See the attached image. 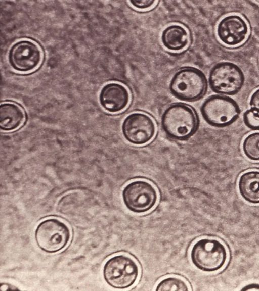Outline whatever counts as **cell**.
<instances>
[{
	"instance_id": "obj_11",
	"label": "cell",
	"mask_w": 259,
	"mask_h": 291,
	"mask_svg": "<svg viewBox=\"0 0 259 291\" xmlns=\"http://www.w3.org/2000/svg\"><path fill=\"white\" fill-rule=\"evenodd\" d=\"M249 29L247 22L240 16L228 15L220 20L217 28L219 40L228 46L242 43L247 38Z\"/></svg>"
},
{
	"instance_id": "obj_19",
	"label": "cell",
	"mask_w": 259,
	"mask_h": 291,
	"mask_svg": "<svg viewBox=\"0 0 259 291\" xmlns=\"http://www.w3.org/2000/svg\"><path fill=\"white\" fill-rule=\"evenodd\" d=\"M156 2L152 0H136L130 1V3L135 8L140 9H147L152 7Z\"/></svg>"
},
{
	"instance_id": "obj_16",
	"label": "cell",
	"mask_w": 259,
	"mask_h": 291,
	"mask_svg": "<svg viewBox=\"0 0 259 291\" xmlns=\"http://www.w3.org/2000/svg\"><path fill=\"white\" fill-rule=\"evenodd\" d=\"M242 149L245 156L252 161H259V132L247 135L243 140Z\"/></svg>"
},
{
	"instance_id": "obj_12",
	"label": "cell",
	"mask_w": 259,
	"mask_h": 291,
	"mask_svg": "<svg viewBox=\"0 0 259 291\" xmlns=\"http://www.w3.org/2000/svg\"><path fill=\"white\" fill-rule=\"evenodd\" d=\"M99 99L105 110L110 113H117L127 106L130 95L127 88L122 84L110 82L102 88Z\"/></svg>"
},
{
	"instance_id": "obj_8",
	"label": "cell",
	"mask_w": 259,
	"mask_h": 291,
	"mask_svg": "<svg viewBox=\"0 0 259 291\" xmlns=\"http://www.w3.org/2000/svg\"><path fill=\"white\" fill-rule=\"evenodd\" d=\"M44 53L40 46L30 39H24L14 43L9 50L8 61L11 67L20 73H29L41 64Z\"/></svg>"
},
{
	"instance_id": "obj_5",
	"label": "cell",
	"mask_w": 259,
	"mask_h": 291,
	"mask_svg": "<svg viewBox=\"0 0 259 291\" xmlns=\"http://www.w3.org/2000/svg\"><path fill=\"white\" fill-rule=\"evenodd\" d=\"M204 120L210 125L223 127L234 123L240 113L239 107L233 99L213 95L203 103L200 108Z\"/></svg>"
},
{
	"instance_id": "obj_10",
	"label": "cell",
	"mask_w": 259,
	"mask_h": 291,
	"mask_svg": "<svg viewBox=\"0 0 259 291\" xmlns=\"http://www.w3.org/2000/svg\"><path fill=\"white\" fill-rule=\"evenodd\" d=\"M125 139L135 145L149 142L156 133V125L152 118L142 112H134L127 115L122 124Z\"/></svg>"
},
{
	"instance_id": "obj_20",
	"label": "cell",
	"mask_w": 259,
	"mask_h": 291,
	"mask_svg": "<svg viewBox=\"0 0 259 291\" xmlns=\"http://www.w3.org/2000/svg\"><path fill=\"white\" fill-rule=\"evenodd\" d=\"M249 105L252 110L259 114V88L252 94Z\"/></svg>"
},
{
	"instance_id": "obj_6",
	"label": "cell",
	"mask_w": 259,
	"mask_h": 291,
	"mask_svg": "<svg viewBox=\"0 0 259 291\" xmlns=\"http://www.w3.org/2000/svg\"><path fill=\"white\" fill-rule=\"evenodd\" d=\"M245 77L241 69L230 62H222L211 69L208 78L209 86L215 93L234 95L242 88Z\"/></svg>"
},
{
	"instance_id": "obj_4",
	"label": "cell",
	"mask_w": 259,
	"mask_h": 291,
	"mask_svg": "<svg viewBox=\"0 0 259 291\" xmlns=\"http://www.w3.org/2000/svg\"><path fill=\"white\" fill-rule=\"evenodd\" d=\"M103 274L106 282L117 289L132 286L137 281L139 267L131 257L118 254L109 258L105 263Z\"/></svg>"
},
{
	"instance_id": "obj_1",
	"label": "cell",
	"mask_w": 259,
	"mask_h": 291,
	"mask_svg": "<svg viewBox=\"0 0 259 291\" xmlns=\"http://www.w3.org/2000/svg\"><path fill=\"white\" fill-rule=\"evenodd\" d=\"M161 126L169 137L183 140L196 132L198 120L194 111L189 106L180 103L169 105L161 116Z\"/></svg>"
},
{
	"instance_id": "obj_13",
	"label": "cell",
	"mask_w": 259,
	"mask_h": 291,
	"mask_svg": "<svg viewBox=\"0 0 259 291\" xmlns=\"http://www.w3.org/2000/svg\"><path fill=\"white\" fill-rule=\"evenodd\" d=\"M26 118L23 109L13 102H5L0 106V127L4 130L11 131L22 126Z\"/></svg>"
},
{
	"instance_id": "obj_17",
	"label": "cell",
	"mask_w": 259,
	"mask_h": 291,
	"mask_svg": "<svg viewBox=\"0 0 259 291\" xmlns=\"http://www.w3.org/2000/svg\"><path fill=\"white\" fill-rule=\"evenodd\" d=\"M186 282L181 278L168 277L161 280L157 285L156 290H189Z\"/></svg>"
},
{
	"instance_id": "obj_14",
	"label": "cell",
	"mask_w": 259,
	"mask_h": 291,
	"mask_svg": "<svg viewBox=\"0 0 259 291\" xmlns=\"http://www.w3.org/2000/svg\"><path fill=\"white\" fill-rule=\"evenodd\" d=\"M161 39L162 44L166 48L172 51H179L188 45L189 35L185 27L174 24L163 30Z\"/></svg>"
},
{
	"instance_id": "obj_21",
	"label": "cell",
	"mask_w": 259,
	"mask_h": 291,
	"mask_svg": "<svg viewBox=\"0 0 259 291\" xmlns=\"http://www.w3.org/2000/svg\"><path fill=\"white\" fill-rule=\"evenodd\" d=\"M244 290H259V284H250L246 285L242 289Z\"/></svg>"
},
{
	"instance_id": "obj_22",
	"label": "cell",
	"mask_w": 259,
	"mask_h": 291,
	"mask_svg": "<svg viewBox=\"0 0 259 291\" xmlns=\"http://www.w3.org/2000/svg\"><path fill=\"white\" fill-rule=\"evenodd\" d=\"M257 2L259 3V1H256Z\"/></svg>"
},
{
	"instance_id": "obj_9",
	"label": "cell",
	"mask_w": 259,
	"mask_h": 291,
	"mask_svg": "<svg viewBox=\"0 0 259 291\" xmlns=\"http://www.w3.org/2000/svg\"><path fill=\"white\" fill-rule=\"evenodd\" d=\"M122 200L125 207L135 213H143L156 205L158 194L155 187L148 181L137 180L130 182L123 188Z\"/></svg>"
},
{
	"instance_id": "obj_2",
	"label": "cell",
	"mask_w": 259,
	"mask_h": 291,
	"mask_svg": "<svg viewBox=\"0 0 259 291\" xmlns=\"http://www.w3.org/2000/svg\"><path fill=\"white\" fill-rule=\"evenodd\" d=\"M190 258L193 265L204 272H214L226 264L228 252L226 246L215 238H203L193 245Z\"/></svg>"
},
{
	"instance_id": "obj_3",
	"label": "cell",
	"mask_w": 259,
	"mask_h": 291,
	"mask_svg": "<svg viewBox=\"0 0 259 291\" xmlns=\"http://www.w3.org/2000/svg\"><path fill=\"white\" fill-rule=\"evenodd\" d=\"M207 79L198 69L185 67L178 71L172 77L169 88L176 98L187 102L200 99L207 88Z\"/></svg>"
},
{
	"instance_id": "obj_18",
	"label": "cell",
	"mask_w": 259,
	"mask_h": 291,
	"mask_svg": "<svg viewBox=\"0 0 259 291\" xmlns=\"http://www.w3.org/2000/svg\"><path fill=\"white\" fill-rule=\"evenodd\" d=\"M245 124L252 130H259V114L251 108L246 110L243 114Z\"/></svg>"
},
{
	"instance_id": "obj_7",
	"label": "cell",
	"mask_w": 259,
	"mask_h": 291,
	"mask_svg": "<svg viewBox=\"0 0 259 291\" xmlns=\"http://www.w3.org/2000/svg\"><path fill=\"white\" fill-rule=\"evenodd\" d=\"M70 237L68 226L55 218L42 221L35 231L37 245L42 251L49 253H55L63 250L68 244Z\"/></svg>"
},
{
	"instance_id": "obj_15",
	"label": "cell",
	"mask_w": 259,
	"mask_h": 291,
	"mask_svg": "<svg viewBox=\"0 0 259 291\" xmlns=\"http://www.w3.org/2000/svg\"><path fill=\"white\" fill-rule=\"evenodd\" d=\"M238 186L244 200L251 204H259V171L250 170L242 174Z\"/></svg>"
}]
</instances>
